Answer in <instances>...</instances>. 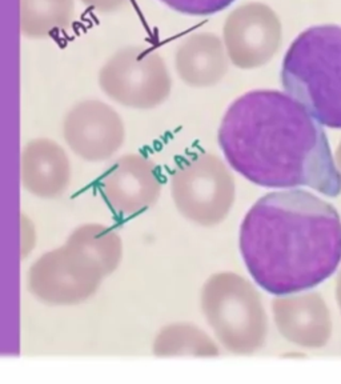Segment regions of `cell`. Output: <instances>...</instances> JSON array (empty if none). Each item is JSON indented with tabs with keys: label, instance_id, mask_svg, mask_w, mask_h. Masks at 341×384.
Segmentation results:
<instances>
[{
	"label": "cell",
	"instance_id": "cell-1",
	"mask_svg": "<svg viewBox=\"0 0 341 384\" xmlns=\"http://www.w3.org/2000/svg\"><path fill=\"white\" fill-rule=\"evenodd\" d=\"M219 144L231 167L255 184L341 194L327 134L287 92L257 89L234 100L221 120Z\"/></svg>",
	"mask_w": 341,
	"mask_h": 384
},
{
	"label": "cell",
	"instance_id": "cell-9",
	"mask_svg": "<svg viewBox=\"0 0 341 384\" xmlns=\"http://www.w3.org/2000/svg\"><path fill=\"white\" fill-rule=\"evenodd\" d=\"M20 178L31 195L53 199L63 195L71 183V163L57 143L35 139L21 152Z\"/></svg>",
	"mask_w": 341,
	"mask_h": 384
},
{
	"label": "cell",
	"instance_id": "cell-13",
	"mask_svg": "<svg viewBox=\"0 0 341 384\" xmlns=\"http://www.w3.org/2000/svg\"><path fill=\"white\" fill-rule=\"evenodd\" d=\"M160 2L180 14L206 16L225 10L234 0H160Z\"/></svg>",
	"mask_w": 341,
	"mask_h": 384
},
{
	"label": "cell",
	"instance_id": "cell-4",
	"mask_svg": "<svg viewBox=\"0 0 341 384\" xmlns=\"http://www.w3.org/2000/svg\"><path fill=\"white\" fill-rule=\"evenodd\" d=\"M28 290L50 306H76L99 290L106 276L92 256L70 243L43 253L28 271Z\"/></svg>",
	"mask_w": 341,
	"mask_h": 384
},
{
	"label": "cell",
	"instance_id": "cell-2",
	"mask_svg": "<svg viewBox=\"0 0 341 384\" xmlns=\"http://www.w3.org/2000/svg\"><path fill=\"white\" fill-rule=\"evenodd\" d=\"M238 243L249 275L264 291L279 296L305 291L340 264V215L304 189L272 192L247 212Z\"/></svg>",
	"mask_w": 341,
	"mask_h": 384
},
{
	"label": "cell",
	"instance_id": "cell-5",
	"mask_svg": "<svg viewBox=\"0 0 341 384\" xmlns=\"http://www.w3.org/2000/svg\"><path fill=\"white\" fill-rule=\"evenodd\" d=\"M175 207L200 226L217 224L232 200L231 176L216 157L202 155L180 164L170 175Z\"/></svg>",
	"mask_w": 341,
	"mask_h": 384
},
{
	"label": "cell",
	"instance_id": "cell-3",
	"mask_svg": "<svg viewBox=\"0 0 341 384\" xmlns=\"http://www.w3.org/2000/svg\"><path fill=\"white\" fill-rule=\"evenodd\" d=\"M281 83L320 124L341 130L340 25L301 32L285 52Z\"/></svg>",
	"mask_w": 341,
	"mask_h": 384
},
{
	"label": "cell",
	"instance_id": "cell-12",
	"mask_svg": "<svg viewBox=\"0 0 341 384\" xmlns=\"http://www.w3.org/2000/svg\"><path fill=\"white\" fill-rule=\"evenodd\" d=\"M72 0H21V27L28 36H46L71 20Z\"/></svg>",
	"mask_w": 341,
	"mask_h": 384
},
{
	"label": "cell",
	"instance_id": "cell-11",
	"mask_svg": "<svg viewBox=\"0 0 341 384\" xmlns=\"http://www.w3.org/2000/svg\"><path fill=\"white\" fill-rule=\"evenodd\" d=\"M153 355L170 356H212L217 349L211 339L199 328L189 324H169L160 331L153 340Z\"/></svg>",
	"mask_w": 341,
	"mask_h": 384
},
{
	"label": "cell",
	"instance_id": "cell-6",
	"mask_svg": "<svg viewBox=\"0 0 341 384\" xmlns=\"http://www.w3.org/2000/svg\"><path fill=\"white\" fill-rule=\"evenodd\" d=\"M100 87L129 108H153L167 99L170 79L156 53L131 50L117 53L100 71Z\"/></svg>",
	"mask_w": 341,
	"mask_h": 384
},
{
	"label": "cell",
	"instance_id": "cell-8",
	"mask_svg": "<svg viewBox=\"0 0 341 384\" xmlns=\"http://www.w3.org/2000/svg\"><path fill=\"white\" fill-rule=\"evenodd\" d=\"M68 147L87 162L110 159L124 143V124L116 111L97 100L75 106L63 123Z\"/></svg>",
	"mask_w": 341,
	"mask_h": 384
},
{
	"label": "cell",
	"instance_id": "cell-7",
	"mask_svg": "<svg viewBox=\"0 0 341 384\" xmlns=\"http://www.w3.org/2000/svg\"><path fill=\"white\" fill-rule=\"evenodd\" d=\"M99 188L115 213L133 216L156 204L161 192L159 168L144 155L127 153L104 171Z\"/></svg>",
	"mask_w": 341,
	"mask_h": 384
},
{
	"label": "cell",
	"instance_id": "cell-10",
	"mask_svg": "<svg viewBox=\"0 0 341 384\" xmlns=\"http://www.w3.org/2000/svg\"><path fill=\"white\" fill-rule=\"evenodd\" d=\"M67 243L92 256L100 264L104 276L117 270L123 258V242L112 228L100 223H87L75 228Z\"/></svg>",
	"mask_w": 341,
	"mask_h": 384
}]
</instances>
